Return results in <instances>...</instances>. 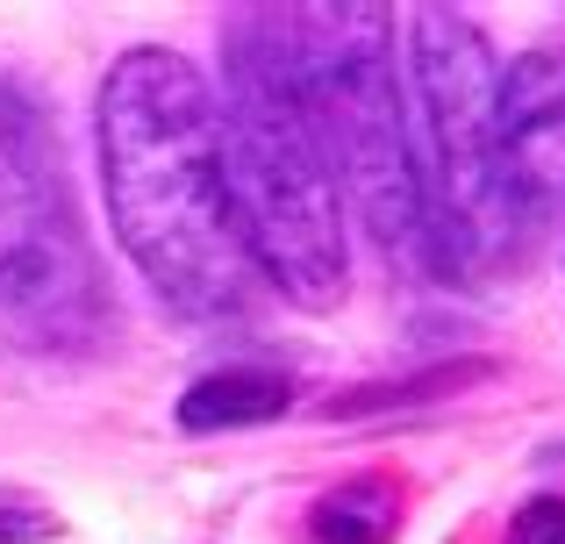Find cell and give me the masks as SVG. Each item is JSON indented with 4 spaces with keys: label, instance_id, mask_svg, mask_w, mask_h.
Instances as JSON below:
<instances>
[{
    "label": "cell",
    "instance_id": "6da1fadb",
    "mask_svg": "<svg viewBox=\"0 0 565 544\" xmlns=\"http://www.w3.org/2000/svg\"><path fill=\"white\" fill-rule=\"evenodd\" d=\"M108 223L143 287L193 330H236L258 301L207 72L172 43H129L94 94Z\"/></svg>",
    "mask_w": 565,
    "mask_h": 544
},
{
    "label": "cell",
    "instance_id": "7a4b0ae2",
    "mask_svg": "<svg viewBox=\"0 0 565 544\" xmlns=\"http://www.w3.org/2000/svg\"><path fill=\"white\" fill-rule=\"evenodd\" d=\"M222 158L230 194L244 223L250 266L279 301L322 308L351 287V244H344V186L330 172V151L316 137V115L294 79L287 8H230L222 14Z\"/></svg>",
    "mask_w": 565,
    "mask_h": 544
},
{
    "label": "cell",
    "instance_id": "3957f363",
    "mask_svg": "<svg viewBox=\"0 0 565 544\" xmlns=\"http://www.w3.org/2000/svg\"><path fill=\"white\" fill-rule=\"evenodd\" d=\"M294 79L316 115V137L344 186L351 215L408 279H437L429 266V223L415 186L408 137V72H401L394 14L386 8H287Z\"/></svg>",
    "mask_w": 565,
    "mask_h": 544
},
{
    "label": "cell",
    "instance_id": "277c9868",
    "mask_svg": "<svg viewBox=\"0 0 565 544\" xmlns=\"http://www.w3.org/2000/svg\"><path fill=\"white\" fill-rule=\"evenodd\" d=\"M401 72H408V137L429 223V266H437V279L515 273L494 194V151H501L494 43L458 8H408L401 14Z\"/></svg>",
    "mask_w": 565,
    "mask_h": 544
},
{
    "label": "cell",
    "instance_id": "5b68a950",
    "mask_svg": "<svg viewBox=\"0 0 565 544\" xmlns=\"http://www.w3.org/2000/svg\"><path fill=\"white\" fill-rule=\"evenodd\" d=\"M108 330L115 294L72 201L57 122L22 79L0 72V337L72 359Z\"/></svg>",
    "mask_w": 565,
    "mask_h": 544
},
{
    "label": "cell",
    "instance_id": "8992f818",
    "mask_svg": "<svg viewBox=\"0 0 565 544\" xmlns=\"http://www.w3.org/2000/svg\"><path fill=\"white\" fill-rule=\"evenodd\" d=\"M494 194H501L509 258L523 273L565 223V43H537V51L501 65Z\"/></svg>",
    "mask_w": 565,
    "mask_h": 544
},
{
    "label": "cell",
    "instance_id": "52a82bcc",
    "mask_svg": "<svg viewBox=\"0 0 565 544\" xmlns=\"http://www.w3.org/2000/svg\"><path fill=\"white\" fill-rule=\"evenodd\" d=\"M294 408V380L279 365H215L180 394V430L207 437V430H250Z\"/></svg>",
    "mask_w": 565,
    "mask_h": 544
},
{
    "label": "cell",
    "instance_id": "ba28073f",
    "mask_svg": "<svg viewBox=\"0 0 565 544\" xmlns=\"http://www.w3.org/2000/svg\"><path fill=\"white\" fill-rule=\"evenodd\" d=\"M316 544H394L401 537V480L394 473H351L308 502Z\"/></svg>",
    "mask_w": 565,
    "mask_h": 544
},
{
    "label": "cell",
    "instance_id": "9c48e42d",
    "mask_svg": "<svg viewBox=\"0 0 565 544\" xmlns=\"http://www.w3.org/2000/svg\"><path fill=\"white\" fill-rule=\"evenodd\" d=\"M65 523H57V509L43 502V494H29V488H8L0 480V544H43V537H57Z\"/></svg>",
    "mask_w": 565,
    "mask_h": 544
},
{
    "label": "cell",
    "instance_id": "30bf717a",
    "mask_svg": "<svg viewBox=\"0 0 565 544\" xmlns=\"http://www.w3.org/2000/svg\"><path fill=\"white\" fill-rule=\"evenodd\" d=\"M501 544H565V494H537L509 516V537Z\"/></svg>",
    "mask_w": 565,
    "mask_h": 544
},
{
    "label": "cell",
    "instance_id": "8fae6325",
    "mask_svg": "<svg viewBox=\"0 0 565 544\" xmlns=\"http://www.w3.org/2000/svg\"><path fill=\"white\" fill-rule=\"evenodd\" d=\"M558 230H565V223H558Z\"/></svg>",
    "mask_w": 565,
    "mask_h": 544
}]
</instances>
